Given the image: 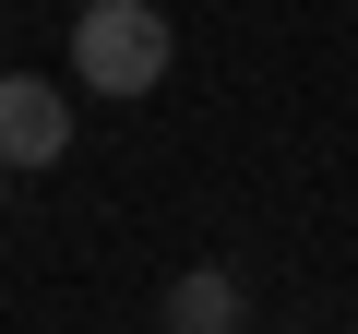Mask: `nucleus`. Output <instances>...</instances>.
<instances>
[{
    "label": "nucleus",
    "instance_id": "f257e3e1",
    "mask_svg": "<svg viewBox=\"0 0 358 334\" xmlns=\"http://www.w3.org/2000/svg\"><path fill=\"white\" fill-rule=\"evenodd\" d=\"M167 60H179V36H167L155 0H84V24H72V72H84L96 96H155Z\"/></svg>",
    "mask_w": 358,
    "mask_h": 334
},
{
    "label": "nucleus",
    "instance_id": "f03ea898",
    "mask_svg": "<svg viewBox=\"0 0 358 334\" xmlns=\"http://www.w3.org/2000/svg\"><path fill=\"white\" fill-rule=\"evenodd\" d=\"M72 155V96L48 84V72H0V167H60Z\"/></svg>",
    "mask_w": 358,
    "mask_h": 334
},
{
    "label": "nucleus",
    "instance_id": "7ed1b4c3",
    "mask_svg": "<svg viewBox=\"0 0 358 334\" xmlns=\"http://www.w3.org/2000/svg\"><path fill=\"white\" fill-rule=\"evenodd\" d=\"M239 322V275H215V263H192L167 286V334H227Z\"/></svg>",
    "mask_w": 358,
    "mask_h": 334
},
{
    "label": "nucleus",
    "instance_id": "20e7f679",
    "mask_svg": "<svg viewBox=\"0 0 358 334\" xmlns=\"http://www.w3.org/2000/svg\"><path fill=\"white\" fill-rule=\"evenodd\" d=\"M0 203H13V167H0Z\"/></svg>",
    "mask_w": 358,
    "mask_h": 334
},
{
    "label": "nucleus",
    "instance_id": "39448f33",
    "mask_svg": "<svg viewBox=\"0 0 358 334\" xmlns=\"http://www.w3.org/2000/svg\"><path fill=\"white\" fill-rule=\"evenodd\" d=\"M227 334H239V322H227Z\"/></svg>",
    "mask_w": 358,
    "mask_h": 334
}]
</instances>
